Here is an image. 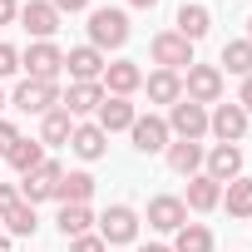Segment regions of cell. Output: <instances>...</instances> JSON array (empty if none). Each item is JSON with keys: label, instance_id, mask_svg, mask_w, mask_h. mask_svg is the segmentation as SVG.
<instances>
[{"label": "cell", "instance_id": "3957f363", "mask_svg": "<svg viewBox=\"0 0 252 252\" xmlns=\"http://www.w3.org/2000/svg\"><path fill=\"white\" fill-rule=\"evenodd\" d=\"M149 55H154V64L158 69H188V64H198L193 60V45L178 35V30H163V35H154V45H149Z\"/></svg>", "mask_w": 252, "mask_h": 252}, {"label": "cell", "instance_id": "277c9868", "mask_svg": "<svg viewBox=\"0 0 252 252\" xmlns=\"http://www.w3.org/2000/svg\"><path fill=\"white\" fill-rule=\"evenodd\" d=\"M183 99L193 104H218L222 99V69L218 64H188V79H183Z\"/></svg>", "mask_w": 252, "mask_h": 252}, {"label": "cell", "instance_id": "f546056e", "mask_svg": "<svg viewBox=\"0 0 252 252\" xmlns=\"http://www.w3.org/2000/svg\"><path fill=\"white\" fill-rule=\"evenodd\" d=\"M35 227H40V218H35L30 203H15V208L5 213V232H15V237H35Z\"/></svg>", "mask_w": 252, "mask_h": 252}, {"label": "cell", "instance_id": "8fae6325", "mask_svg": "<svg viewBox=\"0 0 252 252\" xmlns=\"http://www.w3.org/2000/svg\"><path fill=\"white\" fill-rule=\"evenodd\" d=\"M208 129H213L222 144H237V139L247 134V109H242V104H218V109L208 114Z\"/></svg>", "mask_w": 252, "mask_h": 252}, {"label": "cell", "instance_id": "9c48e42d", "mask_svg": "<svg viewBox=\"0 0 252 252\" xmlns=\"http://www.w3.org/2000/svg\"><path fill=\"white\" fill-rule=\"evenodd\" d=\"M203 173H208L213 183L242 178V149H237V144H218L213 154H203Z\"/></svg>", "mask_w": 252, "mask_h": 252}, {"label": "cell", "instance_id": "60d3db41", "mask_svg": "<svg viewBox=\"0 0 252 252\" xmlns=\"http://www.w3.org/2000/svg\"><path fill=\"white\" fill-rule=\"evenodd\" d=\"M0 252H5V227H0Z\"/></svg>", "mask_w": 252, "mask_h": 252}, {"label": "cell", "instance_id": "d590c367", "mask_svg": "<svg viewBox=\"0 0 252 252\" xmlns=\"http://www.w3.org/2000/svg\"><path fill=\"white\" fill-rule=\"evenodd\" d=\"M10 20H20V5L15 0H0V25H10Z\"/></svg>", "mask_w": 252, "mask_h": 252}, {"label": "cell", "instance_id": "4316f807", "mask_svg": "<svg viewBox=\"0 0 252 252\" xmlns=\"http://www.w3.org/2000/svg\"><path fill=\"white\" fill-rule=\"evenodd\" d=\"M173 252H213V232L203 222H183L173 237Z\"/></svg>", "mask_w": 252, "mask_h": 252}, {"label": "cell", "instance_id": "f35d334b", "mask_svg": "<svg viewBox=\"0 0 252 252\" xmlns=\"http://www.w3.org/2000/svg\"><path fill=\"white\" fill-rule=\"evenodd\" d=\"M139 252H173V247H163V242H149V247H139Z\"/></svg>", "mask_w": 252, "mask_h": 252}, {"label": "cell", "instance_id": "e575fe53", "mask_svg": "<svg viewBox=\"0 0 252 252\" xmlns=\"http://www.w3.org/2000/svg\"><path fill=\"white\" fill-rule=\"evenodd\" d=\"M50 5H55L60 15H79V10H89V0H50Z\"/></svg>", "mask_w": 252, "mask_h": 252}, {"label": "cell", "instance_id": "d4e9b609", "mask_svg": "<svg viewBox=\"0 0 252 252\" xmlns=\"http://www.w3.org/2000/svg\"><path fill=\"white\" fill-rule=\"evenodd\" d=\"M89 193H94V178H89V173H64V178L55 183L60 208H69V203H89Z\"/></svg>", "mask_w": 252, "mask_h": 252}, {"label": "cell", "instance_id": "5b68a950", "mask_svg": "<svg viewBox=\"0 0 252 252\" xmlns=\"http://www.w3.org/2000/svg\"><path fill=\"white\" fill-rule=\"evenodd\" d=\"M99 237H104V247H124V242H134V237H139V213H134L129 203H114V208L99 218Z\"/></svg>", "mask_w": 252, "mask_h": 252}, {"label": "cell", "instance_id": "52a82bcc", "mask_svg": "<svg viewBox=\"0 0 252 252\" xmlns=\"http://www.w3.org/2000/svg\"><path fill=\"white\" fill-rule=\"evenodd\" d=\"M20 114H50L60 109V84H45V79H20L15 99H10Z\"/></svg>", "mask_w": 252, "mask_h": 252}, {"label": "cell", "instance_id": "9a60e30c", "mask_svg": "<svg viewBox=\"0 0 252 252\" xmlns=\"http://www.w3.org/2000/svg\"><path fill=\"white\" fill-rule=\"evenodd\" d=\"M64 69H69V79H74V84L104 79V55H99L94 45H79V50H69V55H64Z\"/></svg>", "mask_w": 252, "mask_h": 252}, {"label": "cell", "instance_id": "ba28073f", "mask_svg": "<svg viewBox=\"0 0 252 252\" xmlns=\"http://www.w3.org/2000/svg\"><path fill=\"white\" fill-rule=\"evenodd\" d=\"M60 178H64V168H60L55 158H45L35 173H25V178H20V203H30V208H35V203L55 198V183H60Z\"/></svg>", "mask_w": 252, "mask_h": 252}, {"label": "cell", "instance_id": "1f68e13d", "mask_svg": "<svg viewBox=\"0 0 252 252\" xmlns=\"http://www.w3.org/2000/svg\"><path fill=\"white\" fill-rule=\"evenodd\" d=\"M15 144H20V129H15L10 119H0V154H10Z\"/></svg>", "mask_w": 252, "mask_h": 252}, {"label": "cell", "instance_id": "ac0fdd59", "mask_svg": "<svg viewBox=\"0 0 252 252\" xmlns=\"http://www.w3.org/2000/svg\"><path fill=\"white\" fill-rule=\"evenodd\" d=\"M208 30H213V10H208V5H198V0H193V5L183 0V5H178V35H183L188 45H198Z\"/></svg>", "mask_w": 252, "mask_h": 252}, {"label": "cell", "instance_id": "e0dca14e", "mask_svg": "<svg viewBox=\"0 0 252 252\" xmlns=\"http://www.w3.org/2000/svg\"><path fill=\"white\" fill-rule=\"evenodd\" d=\"M69 134H74V114L60 104V109H50V114H40V144L45 149H60V144H69Z\"/></svg>", "mask_w": 252, "mask_h": 252}, {"label": "cell", "instance_id": "5bb4252c", "mask_svg": "<svg viewBox=\"0 0 252 252\" xmlns=\"http://www.w3.org/2000/svg\"><path fill=\"white\" fill-rule=\"evenodd\" d=\"M94 114H99V129H104V134L134 129V119H139V109H134L129 99H119V94H104V104H99Z\"/></svg>", "mask_w": 252, "mask_h": 252}, {"label": "cell", "instance_id": "7402d4cb", "mask_svg": "<svg viewBox=\"0 0 252 252\" xmlns=\"http://www.w3.org/2000/svg\"><path fill=\"white\" fill-rule=\"evenodd\" d=\"M144 89H149V99H154V104H168V109L183 99V79H178L173 69H154V74L144 79Z\"/></svg>", "mask_w": 252, "mask_h": 252}, {"label": "cell", "instance_id": "83f0119b", "mask_svg": "<svg viewBox=\"0 0 252 252\" xmlns=\"http://www.w3.org/2000/svg\"><path fill=\"white\" fill-rule=\"evenodd\" d=\"M222 203H227L232 218H252V178H232L227 193H222Z\"/></svg>", "mask_w": 252, "mask_h": 252}, {"label": "cell", "instance_id": "603a6c76", "mask_svg": "<svg viewBox=\"0 0 252 252\" xmlns=\"http://www.w3.org/2000/svg\"><path fill=\"white\" fill-rule=\"evenodd\" d=\"M69 114H94L99 104H104V84L99 79H89V84H69V94L60 99Z\"/></svg>", "mask_w": 252, "mask_h": 252}, {"label": "cell", "instance_id": "cb8c5ba5", "mask_svg": "<svg viewBox=\"0 0 252 252\" xmlns=\"http://www.w3.org/2000/svg\"><path fill=\"white\" fill-rule=\"evenodd\" d=\"M5 158H10V168L25 178V173H35V168L45 163V144H40V139H20V144L5 154Z\"/></svg>", "mask_w": 252, "mask_h": 252}, {"label": "cell", "instance_id": "b9f144b4", "mask_svg": "<svg viewBox=\"0 0 252 252\" xmlns=\"http://www.w3.org/2000/svg\"><path fill=\"white\" fill-rule=\"evenodd\" d=\"M0 109H5V89H0Z\"/></svg>", "mask_w": 252, "mask_h": 252}, {"label": "cell", "instance_id": "ab89813d", "mask_svg": "<svg viewBox=\"0 0 252 252\" xmlns=\"http://www.w3.org/2000/svg\"><path fill=\"white\" fill-rule=\"evenodd\" d=\"M247 45H252V15H247Z\"/></svg>", "mask_w": 252, "mask_h": 252}, {"label": "cell", "instance_id": "836d02e7", "mask_svg": "<svg viewBox=\"0 0 252 252\" xmlns=\"http://www.w3.org/2000/svg\"><path fill=\"white\" fill-rule=\"evenodd\" d=\"M15 203H20V188H15V183H0V218H5Z\"/></svg>", "mask_w": 252, "mask_h": 252}, {"label": "cell", "instance_id": "4fadbf2b", "mask_svg": "<svg viewBox=\"0 0 252 252\" xmlns=\"http://www.w3.org/2000/svg\"><path fill=\"white\" fill-rule=\"evenodd\" d=\"M139 84H144V69H139L134 60H114V64H104V94L129 99Z\"/></svg>", "mask_w": 252, "mask_h": 252}, {"label": "cell", "instance_id": "6da1fadb", "mask_svg": "<svg viewBox=\"0 0 252 252\" xmlns=\"http://www.w3.org/2000/svg\"><path fill=\"white\" fill-rule=\"evenodd\" d=\"M89 45L104 55V50H124L129 45V15L114 10V5H99L89 10Z\"/></svg>", "mask_w": 252, "mask_h": 252}, {"label": "cell", "instance_id": "7c38bea8", "mask_svg": "<svg viewBox=\"0 0 252 252\" xmlns=\"http://www.w3.org/2000/svg\"><path fill=\"white\" fill-rule=\"evenodd\" d=\"M183 222H188V208H183V198H168V193L149 198V227H158V232H178Z\"/></svg>", "mask_w": 252, "mask_h": 252}, {"label": "cell", "instance_id": "ffe728a7", "mask_svg": "<svg viewBox=\"0 0 252 252\" xmlns=\"http://www.w3.org/2000/svg\"><path fill=\"white\" fill-rule=\"evenodd\" d=\"M69 149L79 154V158H104V149H109V134L99 129V124H74V134H69Z\"/></svg>", "mask_w": 252, "mask_h": 252}, {"label": "cell", "instance_id": "8992f818", "mask_svg": "<svg viewBox=\"0 0 252 252\" xmlns=\"http://www.w3.org/2000/svg\"><path fill=\"white\" fill-rule=\"evenodd\" d=\"M163 124H168V134H178V139H193V144H198V139L208 134V109H203V104H193V99H178V104L168 109V119H163Z\"/></svg>", "mask_w": 252, "mask_h": 252}, {"label": "cell", "instance_id": "2e32d148", "mask_svg": "<svg viewBox=\"0 0 252 252\" xmlns=\"http://www.w3.org/2000/svg\"><path fill=\"white\" fill-rule=\"evenodd\" d=\"M20 20H25V30L35 40H50L60 30V10L50 5V0H30V5H20Z\"/></svg>", "mask_w": 252, "mask_h": 252}, {"label": "cell", "instance_id": "30bf717a", "mask_svg": "<svg viewBox=\"0 0 252 252\" xmlns=\"http://www.w3.org/2000/svg\"><path fill=\"white\" fill-rule=\"evenodd\" d=\"M129 134H134V149H139V154H163L168 139H173V134H168V124H163L158 114H139Z\"/></svg>", "mask_w": 252, "mask_h": 252}, {"label": "cell", "instance_id": "f1b7e54d", "mask_svg": "<svg viewBox=\"0 0 252 252\" xmlns=\"http://www.w3.org/2000/svg\"><path fill=\"white\" fill-rule=\"evenodd\" d=\"M222 69L227 74H252V45L247 40H232V45H222Z\"/></svg>", "mask_w": 252, "mask_h": 252}, {"label": "cell", "instance_id": "484cf974", "mask_svg": "<svg viewBox=\"0 0 252 252\" xmlns=\"http://www.w3.org/2000/svg\"><path fill=\"white\" fill-rule=\"evenodd\" d=\"M60 232L64 237H84L89 227H94V213H89V203H69V208H60Z\"/></svg>", "mask_w": 252, "mask_h": 252}, {"label": "cell", "instance_id": "d6986e66", "mask_svg": "<svg viewBox=\"0 0 252 252\" xmlns=\"http://www.w3.org/2000/svg\"><path fill=\"white\" fill-rule=\"evenodd\" d=\"M222 203V183H213L208 173H193L188 178V198H183V208H193V213H213Z\"/></svg>", "mask_w": 252, "mask_h": 252}, {"label": "cell", "instance_id": "d6a6232c", "mask_svg": "<svg viewBox=\"0 0 252 252\" xmlns=\"http://www.w3.org/2000/svg\"><path fill=\"white\" fill-rule=\"evenodd\" d=\"M69 242H74L69 252H109V247H104V237H94V232H84V237H69Z\"/></svg>", "mask_w": 252, "mask_h": 252}, {"label": "cell", "instance_id": "7a4b0ae2", "mask_svg": "<svg viewBox=\"0 0 252 252\" xmlns=\"http://www.w3.org/2000/svg\"><path fill=\"white\" fill-rule=\"evenodd\" d=\"M20 69H30L25 79H45V84H55V79H60V69H64V50H60V45H50V40H35V45L20 55Z\"/></svg>", "mask_w": 252, "mask_h": 252}, {"label": "cell", "instance_id": "44dd1931", "mask_svg": "<svg viewBox=\"0 0 252 252\" xmlns=\"http://www.w3.org/2000/svg\"><path fill=\"white\" fill-rule=\"evenodd\" d=\"M163 154H168V168H173V173H183V178L203 173V144H193V139H178V144H168Z\"/></svg>", "mask_w": 252, "mask_h": 252}, {"label": "cell", "instance_id": "74e56055", "mask_svg": "<svg viewBox=\"0 0 252 252\" xmlns=\"http://www.w3.org/2000/svg\"><path fill=\"white\" fill-rule=\"evenodd\" d=\"M129 5H134V10H154V5H158V0H129Z\"/></svg>", "mask_w": 252, "mask_h": 252}, {"label": "cell", "instance_id": "8d00e7d4", "mask_svg": "<svg viewBox=\"0 0 252 252\" xmlns=\"http://www.w3.org/2000/svg\"><path fill=\"white\" fill-rule=\"evenodd\" d=\"M237 104H242V109H247V114H252V74H247V79H242V94H237Z\"/></svg>", "mask_w": 252, "mask_h": 252}, {"label": "cell", "instance_id": "4dcf8cb0", "mask_svg": "<svg viewBox=\"0 0 252 252\" xmlns=\"http://www.w3.org/2000/svg\"><path fill=\"white\" fill-rule=\"evenodd\" d=\"M15 69H20V50L15 45H0V79H10Z\"/></svg>", "mask_w": 252, "mask_h": 252}]
</instances>
